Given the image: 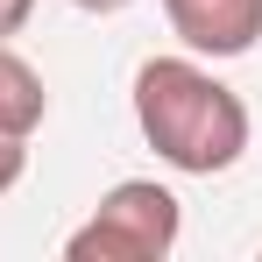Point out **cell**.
Instances as JSON below:
<instances>
[{
  "label": "cell",
  "mask_w": 262,
  "mask_h": 262,
  "mask_svg": "<svg viewBox=\"0 0 262 262\" xmlns=\"http://www.w3.org/2000/svg\"><path fill=\"white\" fill-rule=\"evenodd\" d=\"M21 163H29L21 135H0V191H14V184H21Z\"/></svg>",
  "instance_id": "obj_5"
},
{
  "label": "cell",
  "mask_w": 262,
  "mask_h": 262,
  "mask_svg": "<svg viewBox=\"0 0 262 262\" xmlns=\"http://www.w3.org/2000/svg\"><path fill=\"white\" fill-rule=\"evenodd\" d=\"M36 14V0H0V43L7 36H21V21Z\"/></svg>",
  "instance_id": "obj_6"
},
{
  "label": "cell",
  "mask_w": 262,
  "mask_h": 262,
  "mask_svg": "<svg viewBox=\"0 0 262 262\" xmlns=\"http://www.w3.org/2000/svg\"><path fill=\"white\" fill-rule=\"evenodd\" d=\"M177 199L163 184H149V177H128V184H114L92 220L64 241V255L71 262H163L177 248Z\"/></svg>",
  "instance_id": "obj_2"
},
{
  "label": "cell",
  "mask_w": 262,
  "mask_h": 262,
  "mask_svg": "<svg viewBox=\"0 0 262 262\" xmlns=\"http://www.w3.org/2000/svg\"><path fill=\"white\" fill-rule=\"evenodd\" d=\"M163 14L191 57H248L262 43V0H163Z\"/></svg>",
  "instance_id": "obj_3"
},
{
  "label": "cell",
  "mask_w": 262,
  "mask_h": 262,
  "mask_svg": "<svg viewBox=\"0 0 262 262\" xmlns=\"http://www.w3.org/2000/svg\"><path fill=\"white\" fill-rule=\"evenodd\" d=\"M135 121L149 149L184 177H220L248 149V106L191 57H149L135 71Z\"/></svg>",
  "instance_id": "obj_1"
},
{
  "label": "cell",
  "mask_w": 262,
  "mask_h": 262,
  "mask_svg": "<svg viewBox=\"0 0 262 262\" xmlns=\"http://www.w3.org/2000/svg\"><path fill=\"white\" fill-rule=\"evenodd\" d=\"M71 7H85V14H121L128 0H71Z\"/></svg>",
  "instance_id": "obj_7"
},
{
  "label": "cell",
  "mask_w": 262,
  "mask_h": 262,
  "mask_svg": "<svg viewBox=\"0 0 262 262\" xmlns=\"http://www.w3.org/2000/svg\"><path fill=\"white\" fill-rule=\"evenodd\" d=\"M43 114H50V92H43V71L21 57V50H7L0 43V135H29L43 128Z\"/></svg>",
  "instance_id": "obj_4"
}]
</instances>
